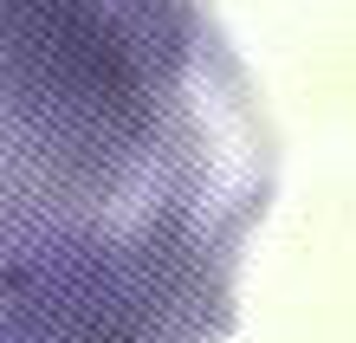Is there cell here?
<instances>
[{
    "instance_id": "obj_1",
    "label": "cell",
    "mask_w": 356,
    "mask_h": 343,
    "mask_svg": "<svg viewBox=\"0 0 356 343\" xmlns=\"http://www.w3.org/2000/svg\"><path fill=\"white\" fill-rule=\"evenodd\" d=\"M85 175L0 162V343H136V266Z\"/></svg>"
}]
</instances>
